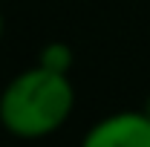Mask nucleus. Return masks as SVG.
I'll list each match as a JSON object with an SVG mask.
<instances>
[{
    "label": "nucleus",
    "instance_id": "f257e3e1",
    "mask_svg": "<svg viewBox=\"0 0 150 147\" xmlns=\"http://www.w3.org/2000/svg\"><path fill=\"white\" fill-rule=\"evenodd\" d=\"M75 107L69 75L32 66L18 72L0 92V127L15 139H46L67 124Z\"/></svg>",
    "mask_w": 150,
    "mask_h": 147
},
{
    "label": "nucleus",
    "instance_id": "f03ea898",
    "mask_svg": "<svg viewBox=\"0 0 150 147\" xmlns=\"http://www.w3.org/2000/svg\"><path fill=\"white\" fill-rule=\"evenodd\" d=\"M81 147H150V115L136 110L104 115L84 133Z\"/></svg>",
    "mask_w": 150,
    "mask_h": 147
},
{
    "label": "nucleus",
    "instance_id": "7ed1b4c3",
    "mask_svg": "<svg viewBox=\"0 0 150 147\" xmlns=\"http://www.w3.org/2000/svg\"><path fill=\"white\" fill-rule=\"evenodd\" d=\"M38 64L46 66V69H52V72L69 75V72H72V64H75V52L69 49V43H64V40H52V43H46V46L40 49Z\"/></svg>",
    "mask_w": 150,
    "mask_h": 147
},
{
    "label": "nucleus",
    "instance_id": "20e7f679",
    "mask_svg": "<svg viewBox=\"0 0 150 147\" xmlns=\"http://www.w3.org/2000/svg\"><path fill=\"white\" fill-rule=\"evenodd\" d=\"M0 37H3V15H0Z\"/></svg>",
    "mask_w": 150,
    "mask_h": 147
},
{
    "label": "nucleus",
    "instance_id": "39448f33",
    "mask_svg": "<svg viewBox=\"0 0 150 147\" xmlns=\"http://www.w3.org/2000/svg\"><path fill=\"white\" fill-rule=\"evenodd\" d=\"M144 112H147V115H150V98H147V107H144Z\"/></svg>",
    "mask_w": 150,
    "mask_h": 147
}]
</instances>
